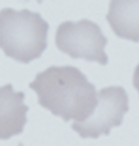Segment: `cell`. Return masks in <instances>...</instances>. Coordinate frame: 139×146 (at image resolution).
I'll use <instances>...</instances> for the list:
<instances>
[{
    "mask_svg": "<svg viewBox=\"0 0 139 146\" xmlns=\"http://www.w3.org/2000/svg\"><path fill=\"white\" fill-rule=\"evenodd\" d=\"M57 47L72 58L88 62H98L105 66L109 62L105 45L107 38L96 23L83 19V21H66L57 30Z\"/></svg>",
    "mask_w": 139,
    "mask_h": 146,
    "instance_id": "3957f363",
    "label": "cell"
},
{
    "mask_svg": "<svg viewBox=\"0 0 139 146\" xmlns=\"http://www.w3.org/2000/svg\"><path fill=\"white\" fill-rule=\"evenodd\" d=\"M49 25L39 13L30 9L0 11V49L6 56L28 64L43 54L47 49Z\"/></svg>",
    "mask_w": 139,
    "mask_h": 146,
    "instance_id": "7a4b0ae2",
    "label": "cell"
},
{
    "mask_svg": "<svg viewBox=\"0 0 139 146\" xmlns=\"http://www.w3.org/2000/svg\"><path fill=\"white\" fill-rule=\"evenodd\" d=\"M39 105L64 120L83 122L96 107V88L74 66H53L30 82Z\"/></svg>",
    "mask_w": 139,
    "mask_h": 146,
    "instance_id": "6da1fadb",
    "label": "cell"
},
{
    "mask_svg": "<svg viewBox=\"0 0 139 146\" xmlns=\"http://www.w3.org/2000/svg\"><path fill=\"white\" fill-rule=\"evenodd\" d=\"M26 112L25 94L13 90L11 84L0 86V141L21 133L26 124Z\"/></svg>",
    "mask_w": 139,
    "mask_h": 146,
    "instance_id": "5b68a950",
    "label": "cell"
},
{
    "mask_svg": "<svg viewBox=\"0 0 139 146\" xmlns=\"http://www.w3.org/2000/svg\"><path fill=\"white\" fill-rule=\"evenodd\" d=\"M36 2H43V0H36Z\"/></svg>",
    "mask_w": 139,
    "mask_h": 146,
    "instance_id": "ba28073f",
    "label": "cell"
},
{
    "mask_svg": "<svg viewBox=\"0 0 139 146\" xmlns=\"http://www.w3.org/2000/svg\"><path fill=\"white\" fill-rule=\"evenodd\" d=\"M107 23L118 38L139 41V0H111Z\"/></svg>",
    "mask_w": 139,
    "mask_h": 146,
    "instance_id": "8992f818",
    "label": "cell"
},
{
    "mask_svg": "<svg viewBox=\"0 0 139 146\" xmlns=\"http://www.w3.org/2000/svg\"><path fill=\"white\" fill-rule=\"evenodd\" d=\"M126 111L128 96L124 88H120V86L102 88L98 92L96 107L90 112V116L83 122H74L72 127L75 133H79L85 139L102 137V135H107L113 127L122 124Z\"/></svg>",
    "mask_w": 139,
    "mask_h": 146,
    "instance_id": "277c9868",
    "label": "cell"
},
{
    "mask_svg": "<svg viewBox=\"0 0 139 146\" xmlns=\"http://www.w3.org/2000/svg\"><path fill=\"white\" fill-rule=\"evenodd\" d=\"M134 86H135V90H137V94H139V64L134 71Z\"/></svg>",
    "mask_w": 139,
    "mask_h": 146,
    "instance_id": "52a82bcc",
    "label": "cell"
}]
</instances>
